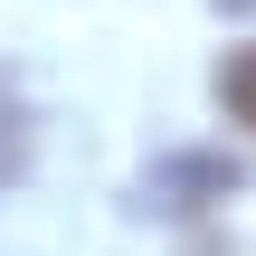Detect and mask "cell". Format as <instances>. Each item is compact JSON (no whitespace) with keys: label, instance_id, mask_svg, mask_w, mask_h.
Segmentation results:
<instances>
[{"label":"cell","instance_id":"1","mask_svg":"<svg viewBox=\"0 0 256 256\" xmlns=\"http://www.w3.org/2000/svg\"><path fill=\"white\" fill-rule=\"evenodd\" d=\"M142 200H152V209H209V200H228V171H218V162H162V171L142 180Z\"/></svg>","mask_w":256,"mask_h":256},{"label":"cell","instance_id":"2","mask_svg":"<svg viewBox=\"0 0 256 256\" xmlns=\"http://www.w3.org/2000/svg\"><path fill=\"white\" fill-rule=\"evenodd\" d=\"M28 171V104H19V86L0 76V190Z\"/></svg>","mask_w":256,"mask_h":256},{"label":"cell","instance_id":"3","mask_svg":"<svg viewBox=\"0 0 256 256\" xmlns=\"http://www.w3.org/2000/svg\"><path fill=\"white\" fill-rule=\"evenodd\" d=\"M218 104H228V124L256 133V48H238V57L218 66Z\"/></svg>","mask_w":256,"mask_h":256},{"label":"cell","instance_id":"4","mask_svg":"<svg viewBox=\"0 0 256 256\" xmlns=\"http://www.w3.org/2000/svg\"><path fill=\"white\" fill-rule=\"evenodd\" d=\"M218 10H228V19H247V10H256V0H218Z\"/></svg>","mask_w":256,"mask_h":256}]
</instances>
